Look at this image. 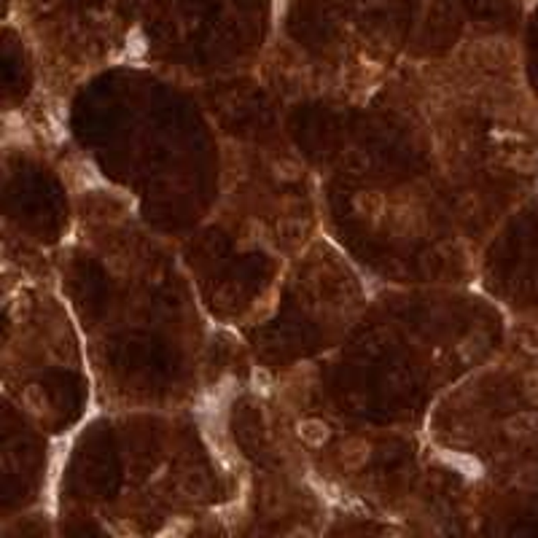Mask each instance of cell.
Segmentation results:
<instances>
[{
  "label": "cell",
  "instance_id": "1",
  "mask_svg": "<svg viewBox=\"0 0 538 538\" xmlns=\"http://www.w3.org/2000/svg\"><path fill=\"white\" fill-rule=\"evenodd\" d=\"M299 434H302V439H307L310 444H320V441H326V436H329V428H326L323 423L307 420V423H302V425H299Z\"/></svg>",
  "mask_w": 538,
  "mask_h": 538
}]
</instances>
